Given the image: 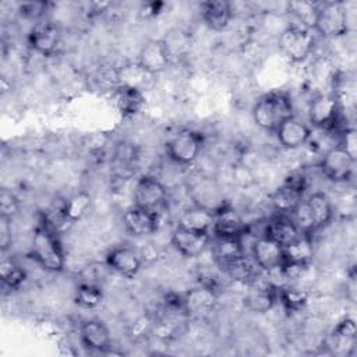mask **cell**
Wrapping results in <instances>:
<instances>
[{"instance_id": "1", "label": "cell", "mask_w": 357, "mask_h": 357, "mask_svg": "<svg viewBox=\"0 0 357 357\" xmlns=\"http://www.w3.org/2000/svg\"><path fill=\"white\" fill-rule=\"evenodd\" d=\"M251 114L261 130L275 132L287 119L294 116L293 100L284 91H272L257 99Z\"/></svg>"}, {"instance_id": "2", "label": "cell", "mask_w": 357, "mask_h": 357, "mask_svg": "<svg viewBox=\"0 0 357 357\" xmlns=\"http://www.w3.org/2000/svg\"><path fill=\"white\" fill-rule=\"evenodd\" d=\"M29 255L39 266L49 272H60L66 264L57 233L50 230L43 223L39 225L33 231Z\"/></svg>"}, {"instance_id": "3", "label": "cell", "mask_w": 357, "mask_h": 357, "mask_svg": "<svg viewBox=\"0 0 357 357\" xmlns=\"http://www.w3.org/2000/svg\"><path fill=\"white\" fill-rule=\"evenodd\" d=\"M278 49L290 63L305 61L315 47V38L310 28L300 24H287L278 36Z\"/></svg>"}, {"instance_id": "4", "label": "cell", "mask_w": 357, "mask_h": 357, "mask_svg": "<svg viewBox=\"0 0 357 357\" xmlns=\"http://www.w3.org/2000/svg\"><path fill=\"white\" fill-rule=\"evenodd\" d=\"M166 153L172 162L180 166L192 165L204 146V137L199 131L181 128L166 142Z\"/></svg>"}, {"instance_id": "5", "label": "cell", "mask_w": 357, "mask_h": 357, "mask_svg": "<svg viewBox=\"0 0 357 357\" xmlns=\"http://www.w3.org/2000/svg\"><path fill=\"white\" fill-rule=\"evenodd\" d=\"M312 29L328 39L346 35L349 31V11L346 6L342 1H328L318 4Z\"/></svg>"}, {"instance_id": "6", "label": "cell", "mask_w": 357, "mask_h": 357, "mask_svg": "<svg viewBox=\"0 0 357 357\" xmlns=\"http://www.w3.org/2000/svg\"><path fill=\"white\" fill-rule=\"evenodd\" d=\"M305 187L307 184L304 176L296 173L290 174L271 195V204L278 215L290 216V213L304 199Z\"/></svg>"}, {"instance_id": "7", "label": "cell", "mask_w": 357, "mask_h": 357, "mask_svg": "<svg viewBox=\"0 0 357 357\" xmlns=\"http://www.w3.org/2000/svg\"><path fill=\"white\" fill-rule=\"evenodd\" d=\"M340 114V100L335 92L315 95L308 105L310 123L321 130H331L336 126Z\"/></svg>"}, {"instance_id": "8", "label": "cell", "mask_w": 357, "mask_h": 357, "mask_svg": "<svg viewBox=\"0 0 357 357\" xmlns=\"http://www.w3.org/2000/svg\"><path fill=\"white\" fill-rule=\"evenodd\" d=\"M354 163V158H351L342 146L335 145L324 153L319 162V170L324 177L333 183H346L351 178Z\"/></svg>"}, {"instance_id": "9", "label": "cell", "mask_w": 357, "mask_h": 357, "mask_svg": "<svg viewBox=\"0 0 357 357\" xmlns=\"http://www.w3.org/2000/svg\"><path fill=\"white\" fill-rule=\"evenodd\" d=\"M167 201L165 184L153 176H141L132 190V204L145 209L159 212Z\"/></svg>"}, {"instance_id": "10", "label": "cell", "mask_w": 357, "mask_h": 357, "mask_svg": "<svg viewBox=\"0 0 357 357\" xmlns=\"http://www.w3.org/2000/svg\"><path fill=\"white\" fill-rule=\"evenodd\" d=\"M183 308L190 318H205L211 315L218 303V293L212 284L201 283L191 287L181 297Z\"/></svg>"}, {"instance_id": "11", "label": "cell", "mask_w": 357, "mask_h": 357, "mask_svg": "<svg viewBox=\"0 0 357 357\" xmlns=\"http://www.w3.org/2000/svg\"><path fill=\"white\" fill-rule=\"evenodd\" d=\"M172 245L184 257L195 258L209 248L211 233L195 231L176 225L170 234Z\"/></svg>"}, {"instance_id": "12", "label": "cell", "mask_w": 357, "mask_h": 357, "mask_svg": "<svg viewBox=\"0 0 357 357\" xmlns=\"http://www.w3.org/2000/svg\"><path fill=\"white\" fill-rule=\"evenodd\" d=\"M60 42V29L49 20L33 24L28 33L29 46L42 56H53L59 50Z\"/></svg>"}, {"instance_id": "13", "label": "cell", "mask_w": 357, "mask_h": 357, "mask_svg": "<svg viewBox=\"0 0 357 357\" xmlns=\"http://www.w3.org/2000/svg\"><path fill=\"white\" fill-rule=\"evenodd\" d=\"M123 225L127 233L134 237L153 234L159 229V212L132 204L123 213Z\"/></svg>"}, {"instance_id": "14", "label": "cell", "mask_w": 357, "mask_h": 357, "mask_svg": "<svg viewBox=\"0 0 357 357\" xmlns=\"http://www.w3.org/2000/svg\"><path fill=\"white\" fill-rule=\"evenodd\" d=\"M278 301V287L271 280H258V276L248 283V291L244 296V305L258 314L268 312Z\"/></svg>"}, {"instance_id": "15", "label": "cell", "mask_w": 357, "mask_h": 357, "mask_svg": "<svg viewBox=\"0 0 357 357\" xmlns=\"http://www.w3.org/2000/svg\"><path fill=\"white\" fill-rule=\"evenodd\" d=\"M251 257L255 265L265 272H271L283 265V247L272 238L261 234L251 244Z\"/></svg>"}, {"instance_id": "16", "label": "cell", "mask_w": 357, "mask_h": 357, "mask_svg": "<svg viewBox=\"0 0 357 357\" xmlns=\"http://www.w3.org/2000/svg\"><path fill=\"white\" fill-rule=\"evenodd\" d=\"M170 64L184 61L192 50V33L183 26H173L166 31L160 39Z\"/></svg>"}, {"instance_id": "17", "label": "cell", "mask_w": 357, "mask_h": 357, "mask_svg": "<svg viewBox=\"0 0 357 357\" xmlns=\"http://www.w3.org/2000/svg\"><path fill=\"white\" fill-rule=\"evenodd\" d=\"M204 24L215 32H225L233 18V4L225 0H208L199 4Z\"/></svg>"}, {"instance_id": "18", "label": "cell", "mask_w": 357, "mask_h": 357, "mask_svg": "<svg viewBox=\"0 0 357 357\" xmlns=\"http://www.w3.org/2000/svg\"><path fill=\"white\" fill-rule=\"evenodd\" d=\"M106 265L127 279L134 278L141 269V258L132 248L127 245H119L112 248L106 254Z\"/></svg>"}, {"instance_id": "19", "label": "cell", "mask_w": 357, "mask_h": 357, "mask_svg": "<svg viewBox=\"0 0 357 357\" xmlns=\"http://www.w3.org/2000/svg\"><path fill=\"white\" fill-rule=\"evenodd\" d=\"M278 142L284 149H298L311 138V128L296 116L287 119L276 131Z\"/></svg>"}, {"instance_id": "20", "label": "cell", "mask_w": 357, "mask_h": 357, "mask_svg": "<svg viewBox=\"0 0 357 357\" xmlns=\"http://www.w3.org/2000/svg\"><path fill=\"white\" fill-rule=\"evenodd\" d=\"M137 61L151 74L158 75L167 70L170 66V60L166 54L163 43L160 39H149L146 40L138 53Z\"/></svg>"}, {"instance_id": "21", "label": "cell", "mask_w": 357, "mask_h": 357, "mask_svg": "<svg viewBox=\"0 0 357 357\" xmlns=\"http://www.w3.org/2000/svg\"><path fill=\"white\" fill-rule=\"evenodd\" d=\"M247 226L241 216L231 208L220 206L215 209V220L212 226V236L223 237H243Z\"/></svg>"}, {"instance_id": "22", "label": "cell", "mask_w": 357, "mask_h": 357, "mask_svg": "<svg viewBox=\"0 0 357 357\" xmlns=\"http://www.w3.org/2000/svg\"><path fill=\"white\" fill-rule=\"evenodd\" d=\"M117 82L120 86H128L145 92L153 85L155 75L148 73L138 61H128L116 68Z\"/></svg>"}, {"instance_id": "23", "label": "cell", "mask_w": 357, "mask_h": 357, "mask_svg": "<svg viewBox=\"0 0 357 357\" xmlns=\"http://www.w3.org/2000/svg\"><path fill=\"white\" fill-rule=\"evenodd\" d=\"M82 344L93 351H106L110 347V331L100 319H86L79 328Z\"/></svg>"}, {"instance_id": "24", "label": "cell", "mask_w": 357, "mask_h": 357, "mask_svg": "<svg viewBox=\"0 0 357 357\" xmlns=\"http://www.w3.org/2000/svg\"><path fill=\"white\" fill-rule=\"evenodd\" d=\"M264 236L279 243L282 247L289 245L297 240L303 233L287 215H276L268 220L264 229Z\"/></svg>"}, {"instance_id": "25", "label": "cell", "mask_w": 357, "mask_h": 357, "mask_svg": "<svg viewBox=\"0 0 357 357\" xmlns=\"http://www.w3.org/2000/svg\"><path fill=\"white\" fill-rule=\"evenodd\" d=\"M209 248L213 259L219 266H225L233 259L244 255L243 237H223V236H212Z\"/></svg>"}, {"instance_id": "26", "label": "cell", "mask_w": 357, "mask_h": 357, "mask_svg": "<svg viewBox=\"0 0 357 357\" xmlns=\"http://www.w3.org/2000/svg\"><path fill=\"white\" fill-rule=\"evenodd\" d=\"M213 220H215L213 209L195 204L181 212L177 225L190 230L211 233Z\"/></svg>"}, {"instance_id": "27", "label": "cell", "mask_w": 357, "mask_h": 357, "mask_svg": "<svg viewBox=\"0 0 357 357\" xmlns=\"http://www.w3.org/2000/svg\"><path fill=\"white\" fill-rule=\"evenodd\" d=\"M304 204L307 206L314 230L325 227L332 220L333 206L329 197L325 192H312L308 198L304 199Z\"/></svg>"}, {"instance_id": "28", "label": "cell", "mask_w": 357, "mask_h": 357, "mask_svg": "<svg viewBox=\"0 0 357 357\" xmlns=\"http://www.w3.org/2000/svg\"><path fill=\"white\" fill-rule=\"evenodd\" d=\"M113 99L117 110L121 116H135L145 106V95L144 92L128 88V86H117L113 91Z\"/></svg>"}, {"instance_id": "29", "label": "cell", "mask_w": 357, "mask_h": 357, "mask_svg": "<svg viewBox=\"0 0 357 357\" xmlns=\"http://www.w3.org/2000/svg\"><path fill=\"white\" fill-rule=\"evenodd\" d=\"M314 257V243L311 234L303 233L297 240L283 247V264L310 265Z\"/></svg>"}, {"instance_id": "30", "label": "cell", "mask_w": 357, "mask_h": 357, "mask_svg": "<svg viewBox=\"0 0 357 357\" xmlns=\"http://www.w3.org/2000/svg\"><path fill=\"white\" fill-rule=\"evenodd\" d=\"M278 301L283 310L289 314H296L304 310L308 303V291L297 286H280L278 287Z\"/></svg>"}, {"instance_id": "31", "label": "cell", "mask_w": 357, "mask_h": 357, "mask_svg": "<svg viewBox=\"0 0 357 357\" xmlns=\"http://www.w3.org/2000/svg\"><path fill=\"white\" fill-rule=\"evenodd\" d=\"M226 273L236 282L240 283H250L252 282L258 275V266L255 265L254 261H251L245 254L233 259L231 262L226 264L225 266H222Z\"/></svg>"}, {"instance_id": "32", "label": "cell", "mask_w": 357, "mask_h": 357, "mask_svg": "<svg viewBox=\"0 0 357 357\" xmlns=\"http://www.w3.org/2000/svg\"><path fill=\"white\" fill-rule=\"evenodd\" d=\"M318 11V4L312 1H289L286 3V13L293 15L297 22L305 28H314L315 17Z\"/></svg>"}, {"instance_id": "33", "label": "cell", "mask_w": 357, "mask_h": 357, "mask_svg": "<svg viewBox=\"0 0 357 357\" xmlns=\"http://www.w3.org/2000/svg\"><path fill=\"white\" fill-rule=\"evenodd\" d=\"M26 275L25 271L11 258H3L0 264V279L3 286L10 290H17L24 283Z\"/></svg>"}, {"instance_id": "34", "label": "cell", "mask_w": 357, "mask_h": 357, "mask_svg": "<svg viewBox=\"0 0 357 357\" xmlns=\"http://www.w3.org/2000/svg\"><path fill=\"white\" fill-rule=\"evenodd\" d=\"M91 204H92L91 195L85 191H79V192L71 195L63 204V211L71 222H75V220L81 219L89 211Z\"/></svg>"}, {"instance_id": "35", "label": "cell", "mask_w": 357, "mask_h": 357, "mask_svg": "<svg viewBox=\"0 0 357 357\" xmlns=\"http://www.w3.org/2000/svg\"><path fill=\"white\" fill-rule=\"evenodd\" d=\"M74 300L79 307L92 310L102 303L103 291L99 286H96L93 283H82L77 287Z\"/></svg>"}, {"instance_id": "36", "label": "cell", "mask_w": 357, "mask_h": 357, "mask_svg": "<svg viewBox=\"0 0 357 357\" xmlns=\"http://www.w3.org/2000/svg\"><path fill=\"white\" fill-rule=\"evenodd\" d=\"M356 336H357L356 322L347 317L343 318L342 321H339L333 329V339L337 346H343L344 343L354 344Z\"/></svg>"}, {"instance_id": "37", "label": "cell", "mask_w": 357, "mask_h": 357, "mask_svg": "<svg viewBox=\"0 0 357 357\" xmlns=\"http://www.w3.org/2000/svg\"><path fill=\"white\" fill-rule=\"evenodd\" d=\"M18 211H20L18 198L11 191L3 188L0 191V216L13 220L14 216L18 215Z\"/></svg>"}, {"instance_id": "38", "label": "cell", "mask_w": 357, "mask_h": 357, "mask_svg": "<svg viewBox=\"0 0 357 357\" xmlns=\"http://www.w3.org/2000/svg\"><path fill=\"white\" fill-rule=\"evenodd\" d=\"M339 146H342L351 158H357V134L356 130L353 127H347L342 131L340 135V141L337 144Z\"/></svg>"}, {"instance_id": "39", "label": "cell", "mask_w": 357, "mask_h": 357, "mask_svg": "<svg viewBox=\"0 0 357 357\" xmlns=\"http://www.w3.org/2000/svg\"><path fill=\"white\" fill-rule=\"evenodd\" d=\"M47 4L42 1H33V3H22L20 6V13L28 18H40L46 11Z\"/></svg>"}, {"instance_id": "40", "label": "cell", "mask_w": 357, "mask_h": 357, "mask_svg": "<svg viewBox=\"0 0 357 357\" xmlns=\"http://www.w3.org/2000/svg\"><path fill=\"white\" fill-rule=\"evenodd\" d=\"M11 220L0 216V248L4 252L11 245Z\"/></svg>"}, {"instance_id": "41", "label": "cell", "mask_w": 357, "mask_h": 357, "mask_svg": "<svg viewBox=\"0 0 357 357\" xmlns=\"http://www.w3.org/2000/svg\"><path fill=\"white\" fill-rule=\"evenodd\" d=\"M163 4L162 3H146L141 7V11L139 14L144 17V18H149V17H155L159 14V7H162Z\"/></svg>"}]
</instances>
